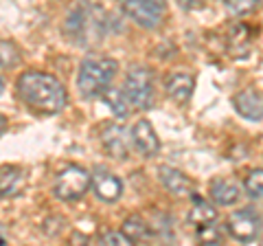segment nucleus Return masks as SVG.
I'll return each instance as SVG.
<instances>
[{"mask_svg":"<svg viewBox=\"0 0 263 246\" xmlns=\"http://www.w3.org/2000/svg\"><path fill=\"white\" fill-rule=\"evenodd\" d=\"M5 93V81H3V77H0V95Z\"/></svg>","mask_w":263,"mask_h":246,"instance_id":"nucleus-27","label":"nucleus"},{"mask_svg":"<svg viewBox=\"0 0 263 246\" xmlns=\"http://www.w3.org/2000/svg\"><path fill=\"white\" fill-rule=\"evenodd\" d=\"M233 108L246 121H263V95L254 88H246L233 97Z\"/></svg>","mask_w":263,"mask_h":246,"instance_id":"nucleus-9","label":"nucleus"},{"mask_svg":"<svg viewBox=\"0 0 263 246\" xmlns=\"http://www.w3.org/2000/svg\"><path fill=\"white\" fill-rule=\"evenodd\" d=\"M18 95L40 114H57L68 103V93L60 79L44 71H27L18 77Z\"/></svg>","mask_w":263,"mask_h":246,"instance_id":"nucleus-1","label":"nucleus"},{"mask_svg":"<svg viewBox=\"0 0 263 246\" xmlns=\"http://www.w3.org/2000/svg\"><path fill=\"white\" fill-rule=\"evenodd\" d=\"M0 244H5V240H3V237H0Z\"/></svg>","mask_w":263,"mask_h":246,"instance_id":"nucleus-28","label":"nucleus"},{"mask_svg":"<svg viewBox=\"0 0 263 246\" xmlns=\"http://www.w3.org/2000/svg\"><path fill=\"white\" fill-rule=\"evenodd\" d=\"M213 224H215V222H211L206 226H200L202 229V231H200V240L204 244H219L221 242V231H217Z\"/></svg>","mask_w":263,"mask_h":246,"instance_id":"nucleus-23","label":"nucleus"},{"mask_svg":"<svg viewBox=\"0 0 263 246\" xmlns=\"http://www.w3.org/2000/svg\"><path fill=\"white\" fill-rule=\"evenodd\" d=\"M101 244H105V246H112V244H119V246H127V244H132L125 235H123V231H108V233H103L101 235V240H99Z\"/></svg>","mask_w":263,"mask_h":246,"instance_id":"nucleus-24","label":"nucleus"},{"mask_svg":"<svg viewBox=\"0 0 263 246\" xmlns=\"http://www.w3.org/2000/svg\"><path fill=\"white\" fill-rule=\"evenodd\" d=\"M90 187L99 200L103 202H117L123 196V180L110 171H97L90 178Z\"/></svg>","mask_w":263,"mask_h":246,"instance_id":"nucleus-10","label":"nucleus"},{"mask_svg":"<svg viewBox=\"0 0 263 246\" xmlns=\"http://www.w3.org/2000/svg\"><path fill=\"white\" fill-rule=\"evenodd\" d=\"M186 220L195 226H206L217 220V211L213 209L206 200H202L200 196H193V204H191V209H189Z\"/></svg>","mask_w":263,"mask_h":246,"instance_id":"nucleus-16","label":"nucleus"},{"mask_svg":"<svg viewBox=\"0 0 263 246\" xmlns=\"http://www.w3.org/2000/svg\"><path fill=\"white\" fill-rule=\"evenodd\" d=\"M121 231L132 244H134V242H141V240H145V237L149 235V224H147L141 216H132V218H127L125 222H123Z\"/></svg>","mask_w":263,"mask_h":246,"instance_id":"nucleus-19","label":"nucleus"},{"mask_svg":"<svg viewBox=\"0 0 263 246\" xmlns=\"http://www.w3.org/2000/svg\"><path fill=\"white\" fill-rule=\"evenodd\" d=\"M101 143L105 147V152L110 154V156L114 159H121V161H125L129 156V145L132 141L127 138V132H125V128H121V126H105L101 130Z\"/></svg>","mask_w":263,"mask_h":246,"instance_id":"nucleus-11","label":"nucleus"},{"mask_svg":"<svg viewBox=\"0 0 263 246\" xmlns=\"http://www.w3.org/2000/svg\"><path fill=\"white\" fill-rule=\"evenodd\" d=\"M132 108L136 110H149L154 106V73L145 66H134L127 71L125 84H123Z\"/></svg>","mask_w":263,"mask_h":246,"instance_id":"nucleus-4","label":"nucleus"},{"mask_svg":"<svg viewBox=\"0 0 263 246\" xmlns=\"http://www.w3.org/2000/svg\"><path fill=\"white\" fill-rule=\"evenodd\" d=\"M261 218L254 209H239L233 211L226 220V231L241 244H252L261 237Z\"/></svg>","mask_w":263,"mask_h":246,"instance_id":"nucleus-7","label":"nucleus"},{"mask_svg":"<svg viewBox=\"0 0 263 246\" xmlns=\"http://www.w3.org/2000/svg\"><path fill=\"white\" fill-rule=\"evenodd\" d=\"M24 183H27V176H24V171L20 167H5V169H0V198L20 194Z\"/></svg>","mask_w":263,"mask_h":246,"instance_id":"nucleus-15","label":"nucleus"},{"mask_svg":"<svg viewBox=\"0 0 263 246\" xmlns=\"http://www.w3.org/2000/svg\"><path fill=\"white\" fill-rule=\"evenodd\" d=\"M193 90H195V77L189 75V73H174L164 81V93L178 106L189 103V99L193 97Z\"/></svg>","mask_w":263,"mask_h":246,"instance_id":"nucleus-12","label":"nucleus"},{"mask_svg":"<svg viewBox=\"0 0 263 246\" xmlns=\"http://www.w3.org/2000/svg\"><path fill=\"white\" fill-rule=\"evenodd\" d=\"M121 7L127 18H132L143 29L160 27L164 15H167V3L164 0H121Z\"/></svg>","mask_w":263,"mask_h":246,"instance_id":"nucleus-6","label":"nucleus"},{"mask_svg":"<svg viewBox=\"0 0 263 246\" xmlns=\"http://www.w3.org/2000/svg\"><path fill=\"white\" fill-rule=\"evenodd\" d=\"M209 194H211V198L215 204L230 207V204H235L239 200L241 189H239V185L233 183V180H228V178H215L209 187Z\"/></svg>","mask_w":263,"mask_h":246,"instance_id":"nucleus-14","label":"nucleus"},{"mask_svg":"<svg viewBox=\"0 0 263 246\" xmlns=\"http://www.w3.org/2000/svg\"><path fill=\"white\" fill-rule=\"evenodd\" d=\"M5 130H7V119L3 117V114H0V136L5 134Z\"/></svg>","mask_w":263,"mask_h":246,"instance_id":"nucleus-26","label":"nucleus"},{"mask_svg":"<svg viewBox=\"0 0 263 246\" xmlns=\"http://www.w3.org/2000/svg\"><path fill=\"white\" fill-rule=\"evenodd\" d=\"M158 178H160V183H162L164 189H167L169 194H174V196L191 194V189H193L191 178H189L184 171L176 169V167H169V165L158 167Z\"/></svg>","mask_w":263,"mask_h":246,"instance_id":"nucleus-13","label":"nucleus"},{"mask_svg":"<svg viewBox=\"0 0 263 246\" xmlns=\"http://www.w3.org/2000/svg\"><path fill=\"white\" fill-rule=\"evenodd\" d=\"M119 64L112 57H86L77 73V88L86 99H95L110 86Z\"/></svg>","mask_w":263,"mask_h":246,"instance_id":"nucleus-2","label":"nucleus"},{"mask_svg":"<svg viewBox=\"0 0 263 246\" xmlns=\"http://www.w3.org/2000/svg\"><path fill=\"white\" fill-rule=\"evenodd\" d=\"M129 141H132V147H134L143 159H152L160 152V138L147 119H138L134 126H132Z\"/></svg>","mask_w":263,"mask_h":246,"instance_id":"nucleus-8","label":"nucleus"},{"mask_svg":"<svg viewBox=\"0 0 263 246\" xmlns=\"http://www.w3.org/2000/svg\"><path fill=\"white\" fill-rule=\"evenodd\" d=\"M178 5L182 7L184 11H197L206 7V0H178Z\"/></svg>","mask_w":263,"mask_h":246,"instance_id":"nucleus-25","label":"nucleus"},{"mask_svg":"<svg viewBox=\"0 0 263 246\" xmlns=\"http://www.w3.org/2000/svg\"><path fill=\"white\" fill-rule=\"evenodd\" d=\"M101 99L108 103V108L114 112V117H119V119H125L127 114H129V101H127V97H125V93H123L121 88H114V86H108L103 90L101 95Z\"/></svg>","mask_w":263,"mask_h":246,"instance_id":"nucleus-17","label":"nucleus"},{"mask_svg":"<svg viewBox=\"0 0 263 246\" xmlns=\"http://www.w3.org/2000/svg\"><path fill=\"white\" fill-rule=\"evenodd\" d=\"M224 7L230 15L243 18V15H250L259 9V0H224Z\"/></svg>","mask_w":263,"mask_h":246,"instance_id":"nucleus-20","label":"nucleus"},{"mask_svg":"<svg viewBox=\"0 0 263 246\" xmlns=\"http://www.w3.org/2000/svg\"><path fill=\"white\" fill-rule=\"evenodd\" d=\"M90 174L88 169L79 167V165H66L64 169L57 171L55 176V183H53V191L60 200L66 202H72V200H79L88 189H90Z\"/></svg>","mask_w":263,"mask_h":246,"instance_id":"nucleus-5","label":"nucleus"},{"mask_svg":"<svg viewBox=\"0 0 263 246\" xmlns=\"http://www.w3.org/2000/svg\"><path fill=\"white\" fill-rule=\"evenodd\" d=\"M20 64V51L13 42L0 40V66L3 68H13Z\"/></svg>","mask_w":263,"mask_h":246,"instance_id":"nucleus-21","label":"nucleus"},{"mask_svg":"<svg viewBox=\"0 0 263 246\" xmlns=\"http://www.w3.org/2000/svg\"><path fill=\"white\" fill-rule=\"evenodd\" d=\"M250 38H252V29L248 27V24L239 22L237 27H233V29H230V33H228V48H230V53L237 55V51H243V55H248Z\"/></svg>","mask_w":263,"mask_h":246,"instance_id":"nucleus-18","label":"nucleus"},{"mask_svg":"<svg viewBox=\"0 0 263 246\" xmlns=\"http://www.w3.org/2000/svg\"><path fill=\"white\" fill-rule=\"evenodd\" d=\"M243 189L252 198H263V169H252L243 180Z\"/></svg>","mask_w":263,"mask_h":246,"instance_id":"nucleus-22","label":"nucleus"},{"mask_svg":"<svg viewBox=\"0 0 263 246\" xmlns=\"http://www.w3.org/2000/svg\"><path fill=\"white\" fill-rule=\"evenodd\" d=\"M105 22H108V18H105L103 7L90 3V0H84L66 18V31H68V36H77L84 42L86 38L97 36V31L103 33Z\"/></svg>","mask_w":263,"mask_h":246,"instance_id":"nucleus-3","label":"nucleus"}]
</instances>
